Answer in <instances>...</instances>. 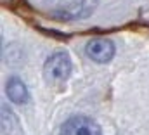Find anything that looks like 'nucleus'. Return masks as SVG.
Masks as SVG:
<instances>
[{"label": "nucleus", "instance_id": "1", "mask_svg": "<svg viewBox=\"0 0 149 135\" xmlns=\"http://www.w3.org/2000/svg\"><path fill=\"white\" fill-rule=\"evenodd\" d=\"M71 59L66 52L52 54L43 66V76L49 83H63L71 74Z\"/></svg>", "mask_w": 149, "mask_h": 135}, {"label": "nucleus", "instance_id": "2", "mask_svg": "<svg viewBox=\"0 0 149 135\" xmlns=\"http://www.w3.org/2000/svg\"><path fill=\"white\" fill-rule=\"evenodd\" d=\"M59 135H102L99 125L87 116H73L61 127Z\"/></svg>", "mask_w": 149, "mask_h": 135}, {"label": "nucleus", "instance_id": "3", "mask_svg": "<svg viewBox=\"0 0 149 135\" xmlns=\"http://www.w3.org/2000/svg\"><path fill=\"white\" fill-rule=\"evenodd\" d=\"M85 52L95 63H108L114 56V45L108 38H94L87 43Z\"/></svg>", "mask_w": 149, "mask_h": 135}, {"label": "nucleus", "instance_id": "4", "mask_svg": "<svg viewBox=\"0 0 149 135\" xmlns=\"http://www.w3.org/2000/svg\"><path fill=\"white\" fill-rule=\"evenodd\" d=\"M5 92H7V97L10 99L12 102H16V104H24V102H28V88H26V85L19 80V78H16V76H12V78H9V81H7V85H5Z\"/></svg>", "mask_w": 149, "mask_h": 135}]
</instances>
